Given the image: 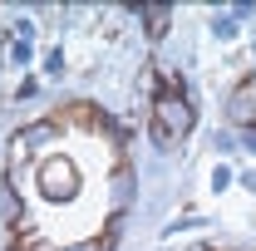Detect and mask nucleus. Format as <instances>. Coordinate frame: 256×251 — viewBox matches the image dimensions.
I'll return each instance as SVG.
<instances>
[{
  "mask_svg": "<svg viewBox=\"0 0 256 251\" xmlns=\"http://www.w3.org/2000/svg\"><path fill=\"white\" fill-rule=\"evenodd\" d=\"M192 133V104L188 98H158V108H153V138L158 143H178V138H188Z\"/></svg>",
  "mask_w": 256,
  "mask_h": 251,
  "instance_id": "f257e3e1",
  "label": "nucleus"
},
{
  "mask_svg": "<svg viewBox=\"0 0 256 251\" xmlns=\"http://www.w3.org/2000/svg\"><path fill=\"white\" fill-rule=\"evenodd\" d=\"M74 188H79V182H74V162H69V158H50V162L40 168V192H44L50 202H69Z\"/></svg>",
  "mask_w": 256,
  "mask_h": 251,
  "instance_id": "f03ea898",
  "label": "nucleus"
},
{
  "mask_svg": "<svg viewBox=\"0 0 256 251\" xmlns=\"http://www.w3.org/2000/svg\"><path fill=\"white\" fill-rule=\"evenodd\" d=\"M64 251H108L104 242H74V246H64Z\"/></svg>",
  "mask_w": 256,
  "mask_h": 251,
  "instance_id": "7ed1b4c3",
  "label": "nucleus"
},
{
  "mask_svg": "<svg viewBox=\"0 0 256 251\" xmlns=\"http://www.w3.org/2000/svg\"><path fill=\"white\" fill-rule=\"evenodd\" d=\"M15 251H50V246H15Z\"/></svg>",
  "mask_w": 256,
  "mask_h": 251,
  "instance_id": "20e7f679",
  "label": "nucleus"
},
{
  "mask_svg": "<svg viewBox=\"0 0 256 251\" xmlns=\"http://www.w3.org/2000/svg\"><path fill=\"white\" fill-rule=\"evenodd\" d=\"M192 251H212V246H192Z\"/></svg>",
  "mask_w": 256,
  "mask_h": 251,
  "instance_id": "39448f33",
  "label": "nucleus"
}]
</instances>
